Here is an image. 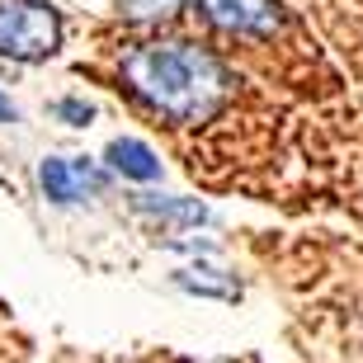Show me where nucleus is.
<instances>
[{
	"instance_id": "nucleus-1",
	"label": "nucleus",
	"mask_w": 363,
	"mask_h": 363,
	"mask_svg": "<svg viewBox=\"0 0 363 363\" xmlns=\"http://www.w3.org/2000/svg\"><path fill=\"white\" fill-rule=\"evenodd\" d=\"M123 81L147 108H156L170 123H199L208 118L222 94L227 71L213 52L194 43H147L123 57Z\"/></svg>"
},
{
	"instance_id": "nucleus-2",
	"label": "nucleus",
	"mask_w": 363,
	"mask_h": 363,
	"mask_svg": "<svg viewBox=\"0 0 363 363\" xmlns=\"http://www.w3.org/2000/svg\"><path fill=\"white\" fill-rule=\"evenodd\" d=\"M62 48V19L43 0H0V57L48 62Z\"/></svg>"
},
{
	"instance_id": "nucleus-3",
	"label": "nucleus",
	"mask_w": 363,
	"mask_h": 363,
	"mask_svg": "<svg viewBox=\"0 0 363 363\" xmlns=\"http://www.w3.org/2000/svg\"><path fill=\"white\" fill-rule=\"evenodd\" d=\"M194 10L222 33H245V38H264L283 24L279 0H194Z\"/></svg>"
},
{
	"instance_id": "nucleus-4",
	"label": "nucleus",
	"mask_w": 363,
	"mask_h": 363,
	"mask_svg": "<svg viewBox=\"0 0 363 363\" xmlns=\"http://www.w3.org/2000/svg\"><path fill=\"white\" fill-rule=\"evenodd\" d=\"M38 184L52 203H81L85 194H99L104 189V175L85 161H57L52 156V161L38 165Z\"/></svg>"
},
{
	"instance_id": "nucleus-5",
	"label": "nucleus",
	"mask_w": 363,
	"mask_h": 363,
	"mask_svg": "<svg viewBox=\"0 0 363 363\" xmlns=\"http://www.w3.org/2000/svg\"><path fill=\"white\" fill-rule=\"evenodd\" d=\"M108 165H113L123 179H156V175H161L156 151H151L147 142H137V137H118V142H108Z\"/></svg>"
},
{
	"instance_id": "nucleus-6",
	"label": "nucleus",
	"mask_w": 363,
	"mask_h": 363,
	"mask_svg": "<svg viewBox=\"0 0 363 363\" xmlns=\"http://www.w3.org/2000/svg\"><path fill=\"white\" fill-rule=\"evenodd\" d=\"M137 213L161 217V222H189V227H199L203 217H208V208H203L199 199H161V194H142V199H137Z\"/></svg>"
},
{
	"instance_id": "nucleus-7",
	"label": "nucleus",
	"mask_w": 363,
	"mask_h": 363,
	"mask_svg": "<svg viewBox=\"0 0 363 363\" xmlns=\"http://www.w3.org/2000/svg\"><path fill=\"white\" fill-rule=\"evenodd\" d=\"M175 5H184V0H118V10L133 19H156V14H170Z\"/></svg>"
},
{
	"instance_id": "nucleus-8",
	"label": "nucleus",
	"mask_w": 363,
	"mask_h": 363,
	"mask_svg": "<svg viewBox=\"0 0 363 363\" xmlns=\"http://www.w3.org/2000/svg\"><path fill=\"white\" fill-rule=\"evenodd\" d=\"M57 118H67V123H76V128H81V123L94 118V108L85 104V99H62V104H57Z\"/></svg>"
},
{
	"instance_id": "nucleus-9",
	"label": "nucleus",
	"mask_w": 363,
	"mask_h": 363,
	"mask_svg": "<svg viewBox=\"0 0 363 363\" xmlns=\"http://www.w3.org/2000/svg\"><path fill=\"white\" fill-rule=\"evenodd\" d=\"M10 118H14V104L5 99V94H0V123H10Z\"/></svg>"
}]
</instances>
